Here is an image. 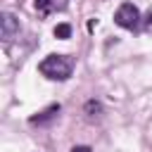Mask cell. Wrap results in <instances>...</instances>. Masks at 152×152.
<instances>
[{
    "label": "cell",
    "mask_w": 152,
    "mask_h": 152,
    "mask_svg": "<svg viewBox=\"0 0 152 152\" xmlns=\"http://www.w3.org/2000/svg\"><path fill=\"white\" fill-rule=\"evenodd\" d=\"M83 112L88 114V119H97L102 114V102L100 100H88L86 107H83Z\"/></svg>",
    "instance_id": "obj_5"
},
{
    "label": "cell",
    "mask_w": 152,
    "mask_h": 152,
    "mask_svg": "<svg viewBox=\"0 0 152 152\" xmlns=\"http://www.w3.org/2000/svg\"><path fill=\"white\" fill-rule=\"evenodd\" d=\"M71 152H93L88 145H76V147H71Z\"/></svg>",
    "instance_id": "obj_8"
},
{
    "label": "cell",
    "mask_w": 152,
    "mask_h": 152,
    "mask_svg": "<svg viewBox=\"0 0 152 152\" xmlns=\"http://www.w3.org/2000/svg\"><path fill=\"white\" fill-rule=\"evenodd\" d=\"M52 33H55V38H59V40H66V38H71V24L62 21V24H57V26L52 28Z\"/></svg>",
    "instance_id": "obj_6"
},
{
    "label": "cell",
    "mask_w": 152,
    "mask_h": 152,
    "mask_svg": "<svg viewBox=\"0 0 152 152\" xmlns=\"http://www.w3.org/2000/svg\"><path fill=\"white\" fill-rule=\"evenodd\" d=\"M114 21L121 26V28H128V31H135L138 24H140V10L133 5V2H121L114 12Z\"/></svg>",
    "instance_id": "obj_2"
},
{
    "label": "cell",
    "mask_w": 152,
    "mask_h": 152,
    "mask_svg": "<svg viewBox=\"0 0 152 152\" xmlns=\"http://www.w3.org/2000/svg\"><path fill=\"white\" fill-rule=\"evenodd\" d=\"M38 71L50 81H66L71 76V62L64 55H48L45 59H40Z\"/></svg>",
    "instance_id": "obj_1"
},
{
    "label": "cell",
    "mask_w": 152,
    "mask_h": 152,
    "mask_svg": "<svg viewBox=\"0 0 152 152\" xmlns=\"http://www.w3.org/2000/svg\"><path fill=\"white\" fill-rule=\"evenodd\" d=\"M0 36L5 43L14 40L19 36V19L12 14V12H2L0 14Z\"/></svg>",
    "instance_id": "obj_3"
},
{
    "label": "cell",
    "mask_w": 152,
    "mask_h": 152,
    "mask_svg": "<svg viewBox=\"0 0 152 152\" xmlns=\"http://www.w3.org/2000/svg\"><path fill=\"white\" fill-rule=\"evenodd\" d=\"M33 5H36V10L40 14H48L52 10V0H33Z\"/></svg>",
    "instance_id": "obj_7"
},
{
    "label": "cell",
    "mask_w": 152,
    "mask_h": 152,
    "mask_svg": "<svg viewBox=\"0 0 152 152\" xmlns=\"http://www.w3.org/2000/svg\"><path fill=\"white\" fill-rule=\"evenodd\" d=\"M57 114H59V104H50L48 109H43V112H38V114H36V116H31L28 121H31L33 126H36V124L40 126V124H45V121H50V119H55Z\"/></svg>",
    "instance_id": "obj_4"
}]
</instances>
